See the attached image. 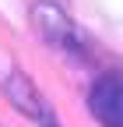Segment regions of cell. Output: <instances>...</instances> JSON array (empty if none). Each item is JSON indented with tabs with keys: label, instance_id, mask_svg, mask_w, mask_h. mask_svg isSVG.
I'll return each mask as SVG.
<instances>
[{
	"label": "cell",
	"instance_id": "obj_1",
	"mask_svg": "<svg viewBox=\"0 0 123 127\" xmlns=\"http://www.w3.org/2000/svg\"><path fill=\"white\" fill-rule=\"evenodd\" d=\"M4 92H7V99L14 102V109L28 113L32 120H39L42 127H56V113H53V106L42 99V92L32 85V78H28V74L11 71L7 81H4Z\"/></svg>",
	"mask_w": 123,
	"mask_h": 127
},
{
	"label": "cell",
	"instance_id": "obj_2",
	"mask_svg": "<svg viewBox=\"0 0 123 127\" xmlns=\"http://www.w3.org/2000/svg\"><path fill=\"white\" fill-rule=\"evenodd\" d=\"M88 106L105 127H123V74H102L88 92Z\"/></svg>",
	"mask_w": 123,
	"mask_h": 127
},
{
	"label": "cell",
	"instance_id": "obj_3",
	"mask_svg": "<svg viewBox=\"0 0 123 127\" xmlns=\"http://www.w3.org/2000/svg\"><path fill=\"white\" fill-rule=\"evenodd\" d=\"M32 21H35L39 35L49 42V46H60V50H81V42H78L81 35H78V28H74V21L56 4H35L32 7Z\"/></svg>",
	"mask_w": 123,
	"mask_h": 127
}]
</instances>
